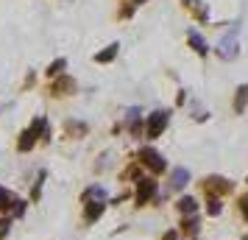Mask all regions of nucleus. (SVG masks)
<instances>
[{
    "mask_svg": "<svg viewBox=\"0 0 248 240\" xmlns=\"http://www.w3.org/2000/svg\"><path fill=\"white\" fill-rule=\"evenodd\" d=\"M42 131H45V120L39 117V120H34V126L23 131V140H20V151H28V148H31V145H34V140H36V134H42Z\"/></svg>",
    "mask_w": 248,
    "mask_h": 240,
    "instance_id": "7ed1b4c3",
    "label": "nucleus"
},
{
    "mask_svg": "<svg viewBox=\"0 0 248 240\" xmlns=\"http://www.w3.org/2000/svg\"><path fill=\"white\" fill-rule=\"evenodd\" d=\"M246 101H248V84H243L237 90V101H234V112H243L246 109Z\"/></svg>",
    "mask_w": 248,
    "mask_h": 240,
    "instance_id": "0eeeda50",
    "label": "nucleus"
},
{
    "mask_svg": "<svg viewBox=\"0 0 248 240\" xmlns=\"http://www.w3.org/2000/svg\"><path fill=\"white\" fill-rule=\"evenodd\" d=\"M179 212H184V215L195 212V201L192 198H179Z\"/></svg>",
    "mask_w": 248,
    "mask_h": 240,
    "instance_id": "1a4fd4ad",
    "label": "nucleus"
},
{
    "mask_svg": "<svg viewBox=\"0 0 248 240\" xmlns=\"http://www.w3.org/2000/svg\"><path fill=\"white\" fill-rule=\"evenodd\" d=\"M64 67H67V62H64V59H56V62L47 67V76H59V73H62Z\"/></svg>",
    "mask_w": 248,
    "mask_h": 240,
    "instance_id": "f8f14e48",
    "label": "nucleus"
},
{
    "mask_svg": "<svg viewBox=\"0 0 248 240\" xmlns=\"http://www.w3.org/2000/svg\"><path fill=\"white\" fill-rule=\"evenodd\" d=\"M12 204H14V195L9 193V190H3V187H0V209H9Z\"/></svg>",
    "mask_w": 248,
    "mask_h": 240,
    "instance_id": "9d476101",
    "label": "nucleus"
},
{
    "mask_svg": "<svg viewBox=\"0 0 248 240\" xmlns=\"http://www.w3.org/2000/svg\"><path fill=\"white\" fill-rule=\"evenodd\" d=\"M140 157H142L145 165H151L154 171H165V160H162V154H156L154 148H142L140 151Z\"/></svg>",
    "mask_w": 248,
    "mask_h": 240,
    "instance_id": "20e7f679",
    "label": "nucleus"
},
{
    "mask_svg": "<svg viewBox=\"0 0 248 240\" xmlns=\"http://www.w3.org/2000/svg\"><path fill=\"white\" fill-rule=\"evenodd\" d=\"M187 179H190V173L179 168V171L173 173V187H181V184H187Z\"/></svg>",
    "mask_w": 248,
    "mask_h": 240,
    "instance_id": "9b49d317",
    "label": "nucleus"
},
{
    "mask_svg": "<svg viewBox=\"0 0 248 240\" xmlns=\"http://www.w3.org/2000/svg\"><path fill=\"white\" fill-rule=\"evenodd\" d=\"M190 42H192V48H195V50H198L201 56H206V50H209V48L203 45V39L198 36V31H190Z\"/></svg>",
    "mask_w": 248,
    "mask_h": 240,
    "instance_id": "6e6552de",
    "label": "nucleus"
},
{
    "mask_svg": "<svg viewBox=\"0 0 248 240\" xmlns=\"http://www.w3.org/2000/svg\"><path fill=\"white\" fill-rule=\"evenodd\" d=\"M137 3H145V0H137Z\"/></svg>",
    "mask_w": 248,
    "mask_h": 240,
    "instance_id": "2eb2a0df",
    "label": "nucleus"
},
{
    "mask_svg": "<svg viewBox=\"0 0 248 240\" xmlns=\"http://www.w3.org/2000/svg\"><path fill=\"white\" fill-rule=\"evenodd\" d=\"M73 87H76V84H73L70 79H62V81H56V84H53V92H59V95H62V90H73Z\"/></svg>",
    "mask_w": 248,
    "mask_h": 240,
    "instance_id": "ddd939ff",
    "label": "nucleus"
},
{
    "mask_svg": "<svg viewBox=\"0 0 248 240\" xmlns=\"http://www.w3.org/2000/svg\"><path fill=\"white\" fill-rule=\"evenodd\" d=\"M117 42H112V45L106 48V50H101V53H98V56H95V62H101V64H106V62H112L114 56H117Z\"/></svg>",
    "mask_w": 248,
    "mask_h": 240,
    "instance_id": "423d86ee",
    "label": "nucleus"
},
{
    "mask_svg": "<svg viewBox=\"0 0 248 240\" xmlns=\"http://www.w3.org/2000/svg\"><path fill=\"white\" fill-rule=\"evenodd\" d=\"M168 120H170V112H154V114H151V123H148V137L156 140L159 134L165 131Z\"/></svg>",
    "mask_w": 248,
    "mask_h": 240,
    "instance_id": "f03ea898",
    "label": "nucleus"
},
{
    "mask_svg": "<svg viewBox=\"0 0 248 240\" xmlns=\"http://www.w3.org/2000/svg\"><path fill=\"white\" fill-rule=\"evenodd\" d=\"M240 207H243V215L248 218V195H243V198H240Z\"/></svg>",
    "mask_w": 248,
    "mask_h": 240,
    "instance_id": "4468645a",
    "label": "nucleus"
},
{
    "mask_svg": "<svg viewBox=\"0 0 248 240\" xmlns=\"http://www.w3.org/2000/svg\"><path fill=\"white\" fill-rule=\"evenodd\" d=\"M237 34H240V25H234V28H232V34L220 39V45H217L220 59H234L237 56Z\"/></svg>",
    "mask_w": 248,
    "mask_h": 240,
    "instance_id": "f257e3e1",
    "label": "nucleus"
},
{
    "mask_svg": "<svg viewBox=\"0 0 248 240\" xmlns=\"http://www.w3.org/2000/svg\"><path fill=\"white\" fill-rule=\"evenodd\" d=\"M154 193H156V182H154V179H142V184L137 187V201H140V204H145Z\"/></svg>",
    "mask_w": 248,
    "mask_h": 240,
    "instance_id": "39448f33",
    "label": "nucleus"
}]
</instances>
